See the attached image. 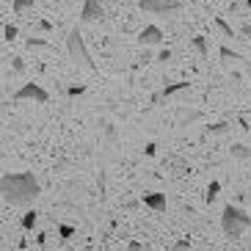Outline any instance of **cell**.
Wrapping results in <instances>:
<instances>
[{
    "label": "cell",
    "mask_w": 251,
    "mask_h": 251,
    "mask_svg": "<svg viewBox=\"0 0 251 251\" xmlns=\"http://www.w3.org/2000/svg\"><path fill=\"white\" fill-rule=\"evenodd\" d=\"M0 193L3 201L14 207H25L39 196V182L28 171H17V174H3L0 179Z\"/></svg>",
    "instance_id": "1"
},
{
    "label": "cell",
    "mask_w": 251,
    "mask_h": 251,
    "mask_svg": "<svg viewBox=\"0 0 251 251\" xmlns=\"http://www.w3.org/2000/svg\"><path fill=\"white\" fill-rule=\"evenodd\" d=\"M249 224H251V218L240 210V207H235V204H226L224 207V213H221V229H224V235L226 237H240L249 229Z\"/></svg>",
    "instance_id": "2"
},
{
    "label": "cell",
    "mask_w": 251,
    "mask_h": 251,
    "mask_svg": "<svg viewBox=\"0 0 251 251\" xmlns=\"http://www.w3.org/2000/svg\"><path fill=\"white\" fill-rule=\"evenodd\" d=\"M67 52H69V58H72L77 67L89 69V72L94 69V61H91V52H89V47H86V42H83L80 28L69 30V36H67Z\"/></svg>",
    "instance_id": "3"
},
{
    "label": "cell",
    "mask_w": 251,
    "mask_h": 251,
    "mask_svg": "<svg viewBox=\"0 0 251 251\" xmlns=\"http://www.w3.org/2000/svg\"><path fill=\"white\" fill-rule=\"evenodd\" d=\"M138 8L149 14H171L179 11V0H138Z\"/></svg>",
    "instance_id": "4"
},
{
    "label": "cell",
    "mask_w": 251,
    "mask_h": 251,
    "mask_svg": "<svg viewBox=\"0 0 251 251\" xmlns=\"http://www.w3.org/2000/svg\"><path fill=\"white\" fill-rule=\"evenodd\" d=\"M102 17H105L102 0H83V8H80L83 23H102Z\"/></svg>",
    "instance_id": "5"
},
{
    "label": "cell",
    "mask_w": 251,
    "mask_h": 251,
    "mask_svg": "<svg viewBox=\"0 0 251 251\" xmlns=\"http://www.w3.org/2000/svg\"><path fill=\"white\" fill-rule=\"evenodd\" d=\"M14 100H33V102H47V100H50V94H47L42 86H36V83H25L23 89L14 94Z\"/></svg>",
    "instance_id": "6"
},
{
    "label": "cell",
    "mask_w": 251,
    "mask_h": 251,
    "mask_svg": "<svg viewBox=\"0 0 251 251\" xmlns=\"http://www.w3.org/2000/svg\"><path fill=\"white\" fill-rule=\"evenodd\" d=\"M138 42H141V45H147V47L160 45V42H163V30L157 28V25H147V28L138 33Z\"/></svg>",
    "instance_id": "7"
},
{
    "label": "cell",
    "mask_w": 251,
    "mask_h": 251,
    "mask_svg": "<svg viewBox=\"0 0 251 251\" xmlns=\"http://www.w3.org/2000/svg\"><path fill=\"white\" fill-rule=\"evenodd\" d=\"M144 204L157 210V213H163V210H166V193H147V196H144Z\"/></svg>",
    "instance_id": "8"
},
{
    "label": "cell",
    "mask_w": 251,
    "mask_h": 251,
    "mask_svg": "<svg viewBox=\"0 0 251 251\" xmlns=\"http://www.w3.org/2000/svg\"><path fill=\"white\" fill-rule=\"evenodd\" d=\"M185 89H188V83H171V86L163 89V97H174V94H179V91H185Z\"/></svg>",
    "instance_id": "9"
},
{
    "label": "cell",
    "mask_w": 251,
    "mask_h": 251,
    "mask_svg": "<svg viewBox=\"0 0 251 251\" xmlns=\"http://www.w3.org/2000/svg\"><path fill=\"white\" fill-rule=\"evenodd\" d=\"M251 152H249V147H243V144H235L232 147V157H237V160H246Z\"/></svg>",
    "instance_id": "10"
},
{
    "label": "cell",
    "mask_w": 251,
    "mask_h": 251,
    "mask_svg": "<svg viewBox=\"0 0 251 251\" xmlns=\"http://www.w3.org/2000/svg\"><path fill=\"white\" fill-rule=\"evenodd\" d=\"M215 28L221 30V33H224L226 39H232V28H229V23L224 20V17H215Z\"/></svg>",
    "instance_id": "11"
},
{
    "label": "cell",
    "mask_w": 251,
    "mask_h": 251,
    "mask_svg": "<svg viewBox=\"0 0 251 251\" xmlns=\"http://www.w3.org/2000/svg\"><path fill=\"white\" fill-rule=\"evenodd\" d=\"M36 218H39L36 210H28V213H25V218H23V226L25 229H33V226H36Z\"/></svg>",
    "instance_id": "12"
},
{
    "label": "cell",
    "mask_w": 251,
    "mask_h": 251,
    "mask_svg": "<svg viewBox=\"0 0 251 251\" xmlns=\"http://www.w3.org/2000/svg\"><path fill=\"white\" fill-rule=\"evenodd\" d=\"M193 50L199 52V55H207V42H204V36H193Z\"/></svg>",
    "instance_id": "13"
},
{
    "label": "cell",
    "mask_w": 251,
    "mask_h": 251,
    "mask_svg": "<svg viewBox=\"0 0 251 251\" xmlns=\"http://www.w3.org/2000/svg\"><path fill=\"white\" fill-rule=\"evenodd\" d=\"M25 45H28V50H45L47 42H45V39H28Z\"/></svg>",
    "instance_id": "14"
},
{
    "label": "cell",
    "mask_w": 251,
    "mask_h": 251,
    "mask_svg": "<svg viewBox=\"0 0 251 251\" xmlns=\"http://www.w3.org/2000/svg\"><path fill=\"white\" fill-rule=\"evenodd\" d=\"M36 0H14V11H25V8H33Z\"/></svg>",
    "instance_id": "15"
},
{
    "label": "cell",
    "mask_w": 251,
    "mask_h": 251,
    "mask_svg": "<svg viewBox=\"0 0 251 251\" xmlns=\"http://www.w3.org/2000/svg\"><path fill=\"white\" fill-rule=\"evenodd\" d=\"M218 191H221V185H218V182H210V188H207V201H213L215 196H218Z\"/></svg>",
    "instance_id": "16"
},
{
    "label": "cell",
    "mask_w": 251,
    "mask_h": 251,
    "mask_svg": "<svg viewBox=\"0 0 251 251\" xmlns=\"http://www.w3.org/2000/svg\"><path fill=\"white\" fill-rule=\"evenodd\" d=\"M221 58H224V61H229V58H232V61H237L240 55H237V52H232L229 47H221Z\"/></svg>",
    "instance_id": "17"
},
{
    "label": "cell",
    "mask_w": 251,
    "mask_h": 251,
    "mask_svg": "<svg viewBox=\"0 0 251 251\" xmlns=\"http://www.w3.org/2000/svg\"><path fill=\"white\" fill-rule=\"evenodd\" d=\"M207 130H210V133H213V135H221L224 130H226V125H224V122H221V125H210V127H207Z\"/></svg>",
    "instance_id": "18"
},
{
    "label": "cell",
    "mask_w": 251,
    "mask_h": 251,
    "mask_svg": "<svg viewBox=\"0 0 251 251\" xmlns=\"http://www.w3.org/2000/svg\"><path fill=\"white\" fill-rule=\"evenodd\" d=\"M3 33H6L8 42H11V39H17V28H14V25H6V30H3Z\"/></svg>",
    "instance_id": "19"
},
{
    "label": "cell",
    "mask_w": 251,
    "mask_h": 251,
    "mask_svg": "<svg viewBox=\"0 0 251 251\" xmlns=\"http://www.w3.org/2000/svg\"><path fill=\"white\" fill-rule=\"evenodd\" d=\"M11 67H14V72H23L25 64H23V58H11Z\"/></svg>",
    "instance_id": "20"
},
{
    "label": "cell",
    "mask_w": 251,
    "mask_h": 251,
    "mask_svg": "<svg viewBox=\"0 0 251 251\" xmlns=\"http://www.w3.org/2000/svg\"><path fill=\"white\" fill-rule=\"evenodd\" d=\"M58 232H61V237H64V240H67V237H72V235H75V229H72V226H61Z\"/></svg>",
    "instance_id": "21"
},
{
    "label": "cell",
    "mask_w": 251,
    "mask_h": 251,
    "mask_svg": "<svg viewBox=\"0 0 251 251\" xmlns=\"http://www.w3.org/2000/svg\"><path fill=\"white\" fill-rule=\"evenodd\" d=\"M157 61H160V64H166V61H171V50H163L160 55H157Z\"/></svg>",
    "instance_id": "22"
},
{
    "label": "cell",
    "mask_w": 251,
    "mask_h": 251,
    "mask_svg": "<svg viewBox=\"0 0 251 251\" xmlns=\"http://www.w3.org/2000/svg\"><path fill=\"white\" fill-rule=\"evenodd\" d=\"M171 251H191V246H188V243H177Z\"/></svg>",
    "instance_id": "23"
},
{
    "label": "cell",
    "mask_w": 251,
    "mask_h": 251,
    "mask_svg": "<svg viewBox=\"0 0 251 251\" xmlns=\"http://www.w3.org/2000/svg\"><path fill=\"white\" fill-rule=\"evenodd\" d=\"M83 91H86V86H72V89H69V94H83Z\"/></svg>",
    "instance_id": "24"
},
{
    "label": "cell",
    "mask_w": 251,
    "mask_h": 251,
    "mask_svg": "<svg viewBox=\"0 0 251 251\" xmlns=\"http://www.w3.org/2000/svg\"><path fill=\"white\" fill-rule=\"evenodd\" d=\"M127 251H144V249H141V243H130V246H127Z\"/></svg>",
    "instance_id": "25"
},
{
    "label": "cell",
    "mask_w": 251,
    "mask_h": 251,
    "mask_svg": "<svg viewBox=\"0 0 251 251\" xmlns=\"http://www.w3.org/2000/svg\"><path fill=\"white\" fill-rule=\"evenodd\" d=\"M240 30H243V36H249V39H251V23H249V25H243Z\"/></svg>",
    "instance_id": "26"
},
{
    "label": "cell",
    "mask_w": 251,
    "mask_h": 251,
    "mask_svg": "<svg viewBox=\"0 0 251 251\" xmlns=\"http://www.w3.org/2000/svg\"><path fill=\"white\" fill-rule=\"evenodd\" d=\"M246 8H251V0H246Z\"/></svg>",
    "instance_id": "27"
},
{
    "label": "cell",
    "mask_w": 251,
    "mask_h": 251,
    "mask_svg": "<svg viewBox=\"0 0 251 251\" xmlns=\"http://www.w3.org/2000/svg\"><path fill=\"white\" fill-rule=\"evenodd\" d=\"M67 251H75V249H67Z\"/></svg>",
    "instance_id": "28"
}]
</instances>
